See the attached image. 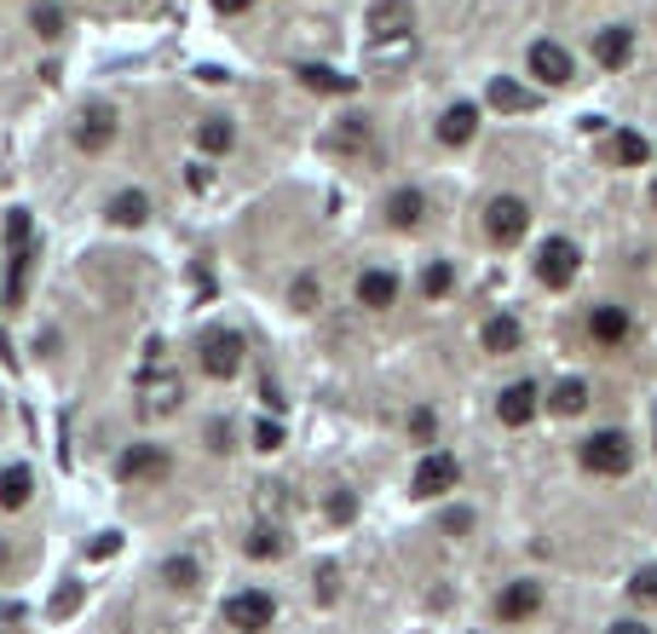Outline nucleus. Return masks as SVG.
Here are the masks:
<instances>
[{
  "label": "nucleus",
  "mask_w": 657,
  "mask_h": 634,
  "mask_svg": "<svg viewBox=\"0 0 657 634\" xmlns=\"http://www.w3.org/2000/svg\"><path fill=\"white\" fill-rule=\"evenodd\" d=\"M629 600H641V606H657V565H641L629 577Z\"/></svg>",
  "instance_id": "31"
},
{
  "label": "nucleus",
  "mask_w": 657,
  "mask_h": 634,
  "mask_svg": "<svg viewBox=\"0 0 657 634\" xmlns=\"http://www.w3.org/2000/svg\"><path fill=\"white\" fill-rule=\"evenodd\" d=\"M329 145H335V151H363V145H369V121H363V116H346Z\"/></svg>",
  "instance_id": "30"
},
{
  "label": "nucleus",
  "mask_w": 657,
  "mask_h": 634,
  "mask_svg": "<svg viewBox=\"0 0 657 634\" xmlns=\"http://www.w3.org/2000/svg\"><path fill=\"white\" fill-rule=\"evenodd\" d=\"M421 214H427V196L416 186H404V191L386 196V225H398V231H416Z\"/></svg>",
  "instance_id": "19"
},
{
  "label": "nucleus",
  "mask_w": 657,
  "mask_h": 634,
  "mask_svg": "<svg viewBox=\"0 0 657 634\" xmlns=\"http://www.w3.org/2000/svg\"><path fill=\"white\" fill-rule=\"evenodd\" d=\"M542 611V583H507L502 595H497V618L502 623H525V618H537Z\"/></svg>",
  "instance_id": "11"
},
{
  "label": "nucleus",
  "mask_w": 657,
  "mask_h": 634,
  "mask_svg": "<svg viewBox=\"0 0 657 634\" xmlns=\"http://www.w3.org/2000/svg\"><path fill=\"white\" fill-rule=\"evenodd\" d=\"M519 346H525V323L513 318V312H497V318H485V352L507 358V352H519Z\"/></svg>",
  "instance_id": "16"
},
{
  "label": "nucleus",
  "mask_w": 657,
  "mask_h": 634,
  "mask_svg": "<svg viewBox=\"0 0 657 634\" xmlns=\"http://www.w3.org/2000/svg\"><path fill=\"white\" fill-rule=\"evenodd\" d=\"M530 75H537L542 87H565V81L577 75V64H571V52L560 40H537V47H530Z\"/></svg>",
  "instance_id": "8"
},
{
  "label": "nucleus",
  "mask_w": 657,
  "mask_h": 634,
  "mask_svg": "<svg viewBox=\"0 0 657 634\" xmlns=\"http://www.w3.org/2000/svg\"><path fill=\"white\" fill-rule=\"evenodd\" d=\"M409 439H416V444H433V439H439V416H433V410H416V416H409Z\"/></svg>",
  "instance_id": "33"
},
{
  "label": "nucleus",
  "mask_w": 657,
  "mask_h": 634,
  "mask_svg": "<svg viewBox=\"0 0 657 634\" xmlns=\"http://www.w3.org/2000/svg\"><path fill=\"white\" fill-rule=\"evenodd\" d=\"M606 634H652V629H646V623H611Z\"/></svg>",
  "instance_id": "42"
},
{
  "label": "nucleus",
  "mask_w": 657,
  "mask_h": 634,
  "mask_svg": "<svg viewBox=\"0 0 657 634\" xmlns=\"http://www.w3.org/2000/svg\"><path fill=\"white\" fill-rule=\"evenodd\" d=\"M29 265H35V225H29L24 208H12V214H7V300H12V306L24 300Z\"/></svg>",
  "instance_id": "1"
},
{
  "label": "nucleus",
  "mask_w": 657,
  "mask_h": 634,
  "mask_svg": "<svg viewBox=\"0 0 657 634\" xmlns=\"http://www.w3.org/2000/svg\"><path fill=\"white\" fill-rule=\"evenodd\" d=\"M629 52H634V29H623V24L600 29V40H594V58H600L606 70H623V64H629Z\"/></svg>",
  "instance_id": "21"
},
{
  "label": "nucleus",
  "mask_w": 657,
  "mask_h": 634,
  "mask_svg": "<svg viewBox=\"0 0 657 634\" xmlns=\"http://www.w3.org/2000/svg\"><path fill=\"white\" fill-rule=\"evenodd\" d=\"M196 145L208 151V156H225V151L237 145V128H231V121H225V116H208V121H202V128H196Z\"/></svg>",
  "instance_id": "24"
},
{
  "label": "nucleus",
  "mask_w": 657,
  "mask_h": 634,
  "mask_svg": "<svg viewBox=\"0 0 657 634\" xmlns=\"http://www.w3.org/2000/svg\"><path fill=\"white\" fill-rule=\"evenodd\" d=\"M537 404H542L537 381H513L507 393L497 398V416H502V427H525L530 416H537Z\"/></svg>",
  "instance_id": "13"
},
{
  "label": "nucleus",
  "mask_w": 657,
  "mask_h": 634,
  "mask_svg": "<svg viewBox=\"0 0 657 634\" xmlns=\"http://www.w3.org/2000/svg\"><path fill=\"white\" fill-rule=\"evenodd\" d=\"M139 393H145V404H139L145 416H168V410H179L184 386H179V375H168V370H156V363H151V375H145Z\"/></svg>",
  "instance_id": "12"
},
{
  "label": "nucleus",
  "mask_w": 657,
  "mask_h": 634,
  "mask_svg": "<svg viewBox=\"0 0 657 634\" xmlns=\"http://www.w3.org/2000/svg\"><path fill=\"white\" fill-rule=\"evenodd\" d=\"M116 474L128 485H156V479L174 474V456L162 444H128V450H121V462H116Z\"/></svg>",
  "instance_id": "6"
},
{
  "label": "nucleus",
  "mask_w": 657,
  "mask_h": 634,
  "mask_svg": "<svg viewBox=\"0 0 657 634\" xmlns=\"http://www.w3.org/2000/svg\"><path fill=\"white\" fill-rule=\"evenodd\" d=\"M219 618H225V629H237V634H265L272 618H277V600L265 595V588H242V595H231L219 606Z\"/></svg>",
  "instance_id": "4"
},
{
  "label": "nucleus",
  "mask_w": 657,
  "mask_h": 634,
  "mask_svg": "<svg viewBox=\"0 0 657 634\" xmlns=\"http://www.w3.org/2000/svg\"><path fill=\"white\" fill-rule=\"evenodd\" d=\"M542 98L537 93H525L519 81H507V75H497L490 81V110H507V116H525V110H537Z\"/></svg>",
  "instance_id": "20"
},
{
  "label": "nucleus",
  "mask_w": 657,
  "mask_h": 634,
  "mask_svg": "<svg viewBox=\"0 0 657 634\" xmlns=\"http://www.w3.org/2000/svg\"><path fill=\"white\" fill-rule=\"evenodd\" d=\"M588 335H594V346L618 352V346L629 340V312H623V306H594V312H588Z\"/></svg>",
  "instance_id": "14"
},
{
  "label": "nucleus",
  "mask_w": 657,
  "mask_h": 634,
  "mask_svg": "<svg viewBox=\"0 0 657 634\" xmlns=\"http://www.w3.org/2000/svg\"><path fill=\"white\" fill-rule=\"evenodd\" d=\"M116 548H121V537H116V530H105V537H98V542H93V560H110V554H116Z\"/></svg>",
  "instance_id": "39"
},
{
  "label": "nucleus",
  "mask_w": 657,
  "mask_h": 634,
  "mask_svg": "<svg viewBox=\"0 0 657 634\" xmlns=\"http://www.w3.org/2000/svg\"><path fill=\"white\" fill-rule=\"evenodd\" d=\"M577 265H583V254H577V242H571V237H548L537 249V277L548 283V289H565V283L577 277Z\"/></svg>",
  "instance_id": "7"
},
{
  "label": "nucleus",
  "mask_w": 657,
  "mask_h": 634,
  "mask_svg": "<svg viewBox=\"0 0 657 634\" xmlns=\"http://www.w3.org/2000/svg\"><path fill=\"white\" fill-rule=\"evenodd\" d=\"M577 456H583L588 474H600V479H623V474H629V462H634V444H629V433H618V427H611V433L583 439Z\"/></svg>",
  "instance_id": "2"
},
{
  "label": "nucleus",
  "mask_w": 657,
  "mask_h": 634,
  "mask_svg": "<svg viewBox=\"0 0 657 634\" xmlns=\"http://www.w3.org/2000/svg\"><path fill=\"white\" fill-rule=\"evenodd\" d=\"M242 335L237 330H202V340H196V358H202V375H214V381H231L237 370H242Z\"/></svg>",
  "instance_id": "3"
},
{
  "label": "nucleus",
  "mask_w": 657,
  "mask_h": 634,
  "mask_svg": "<svg viewBox=\"0 0 657 634\" xmlns=\"http://www.w3.org/2000/svg\"><path fill=\"white\" fill-rule=\"evenodd\" d=\"M75 606H81V583H64V588L52 595V618H70Z\"/></svg>",
  "instance_id": "35"
},
{
  "label": "nucleus",
  "mask_w": 657,
  "mask_h": 634,
  "mask_svg": "<svg viewBox=\"0 0 657 634\" xmlns=\"http://www.w3.org/2000/svg\"><path fill=\"white\" fill-rule=\"evenodd\" d=\"M353 514H358V502L346 497V490H341V497H329V519H341V525H346V519H353Z\"/></svg>",
  "instance_id": "38"
},
{
  "label": "nucleus",
  "mask_w": 657,
  "mask_h": 634,
  "mask_svg": "<svg viewBox=\"0 0 657 634\" xmlns=\"http://www.w3.org/2000/svg\"><path fill=\"white\" fill-rule=\"evenodd\" d=\"M289 300L300 306V312H312V306H318V277H312V272H300V277H295V289H289Z\"/></svg>",
  "instance_id": "34"
},
{
  "label": "nucleus",
  "mask_w": 657,
  "mask_h": 634,
  "mask_svg": "<svg viewBox=\"0 0 657 634\" xmlns=\"http://www.w3.org/2000/svg\"><path fill=\"white\" fill-rule=\"evenodd\" d=\"M450 289H456V272H450V260H433V265L421 272V295H427V300H444Z\"/></svg>",
  "instance_id": "29"
},
{
  "label": "nucleus",
  "mask_w": 657,
  "mask_h": 634,
  "mask_svg": "<svg viewBox=\"0 0 657 634\" xmlns=\"http://www.w3.org/2000/svg\"><path fill=\"white\" fill-rule=\"evenodd\" d=\"M652 208H657V186H652Z\"/></svg>",
  "instance_id": "44"
},
{
  "label": "nucleus",
  "mask_w": 657,
  "mask_h": 634,
  "mask_svg": "<svg viewBox=\"0 0 657 634\" xmlns=\"http://www.w3.org/2000/svg\"><path fill=\"white\" fill-rule=\"evenodd\" d=\"M29 490H35L29 467H0V507H24Z\"/></svg>",
  "instance_id": "23"
},
{
  "label": "nucleus",
  "mask_w": 657,
  "mask_h": 634,
  "mask_svg": "<svg viewBox=\"0 0 657 634\" xmlns=\"http://www.w3.org/2000/svg\"><path fill=\"white\" fill-rule=\"evenodd\" d=\"M0 571H7V548H0Z\"/></svg>",
  "instance_id": "43"
},
{
  "label": "nucleus",
  "mask_w": 657,
  "mask_h": 634,
  "mask_svg": "<svg viewBox=\"0 0 657 634\" xmlns=\"http://www.w3.org/2000/svg\"><path fill=\"white\" fill-rule=\"evenodd\" d=\"M254 450H283V427L277 421H260L254 427Z\"/></svg>",
  "instance_id": "37"
},
{
  "label": "nucleus",
  "mask_w": 657,
  "mask_h": 634,
  "mask_svg": "<svg viewBox=\"0 0 657 634\" xmlns=\"http://www.w3.org/2000/svg\"><path fill=\"white\" fill-rule=\"evenodd\" d=\"M35 29L40 35H64V12H58V7H35Z\"/></svg>",
  "instance_id": "36"
},
{
  "label": "nucleus",
  "mask_w": 657,
  "mask_h": 634,
  "mask_svg": "<svg viewBox=\"0 0 657 634\" xmlns=\"http://www.w3.org/2000/svg\"><path fill=\"white\" fill-rule=\"evenodd\" d=\"M393 300H398V277H393V272H381V265H375V272L358 277V306H369V312H386Z\"/></svg>",
  "instance_id": "18"
},
{
  "label": "nucleus",
  "mask_w": 657,
  "mask_h": 634,
  "mask_svg": "<svg viewBox=\"0 0 657 634\" xmlns=\"http://www.w3.org/2000/svg\"><path fill=\"white\" fill-rule=\"evenodd\" d=\"M548 410L553 416H583L588 410V386L583 381H560V386H553V398H548Z\"/></svg>",
  "instance_id": "26"
},
{
  "label": "nucleus",
  "mask_w": 657,
  "mask_h": 634,
  "mask_svg": "<svg viewBox=\"0 0 657 634\" xmlns=\"http://www.w3.org/2000/svg\"><path fill=\"white\" fill-rule=\"evenodd\" d=\"M110 219H116V225H145V219H151V196H145V191H121V196L110 202Z\"/></svg>",
  "instance_id": "27"
},
{
  "label": "nucleus",
  "mask_w": 657,
  "mask_h": 634,
  "mask_svg": "<svg viewBox=\"0 0 657 634\" xmlns=\"http://www.w3.org/2000/svg\"><path fill=\"white\" fill-rule=\"evenodd\" d=\"M162 577H168V588H196L202 571H196V560H168V565H162Z\"/></svg>",
  "instance_id": "32"
},
{
  "label": "nucleus",
  "mask_w": 657,
  "mask_h": 634,
  "mask_svg": "<svg viewBox=\"0 0 657 634\" xmlns=\"http://www.w3.org/2000/svg\"><path fill=\"white\" fill-rule=\"evenodd\" d=\"M474 133H479V105H450V110L439 116V145L462 151Z\"/></svg>",
  "instance_id": "15"
},
{
  "label": "nucleus",
  "mask_w": 657,
  "mask_h": 634,
  "mask_svg": "<svg viewBox=\"0 0 657 634\" xmlns=\"http://www.w3.org/2000/svg\"><path fill=\"white\" fill-rule=\"evenodd\" d=\"M652 156V145H646V139L641 133H611V162H618V168H641V162Z\"/></svg>",
  "instance_id": "25"
},
{
  "label": "nucleus",
  "mask_w": 657,
  "mask_h": 634,
  "mask_svg": "<svg viewBox=\"0 0 657 634\" xmlns=\"http://www.w3.org/2000/svg\"><path fill=\"white\" fill-rule=\"evenodd\" d=\"M456 479H462V462L433 450V456H421V467H416V497H444V490H456Z\"/></svg>",
  "instance_id": "10"
},
{
  "label": "nucleus",
  "mask_w": 657,
  "mask_h": 634,
  "mask_svg": "<svg viewBox=\"0 0 657 634\" xmlns=\"http://www.w3.org/2000/svg\"><path fill=\"white\" fill-rule=\"evenodd\" d=\"M110 139H116V110L110 105H87V110H81V121H75V145L81 151L98 156V151H110Z\"/></svg>",
  "instance_id": "9"
},
{
  "label": "nucleus",
  "mask_w": 657,
  "mask_h": 634,
  "mask_svg": "<svg viewBox=\"0 0 657 634\" xmlns=\"http://www.w3.org/2000/svg\"><path fill=\"white\" fill-rule=\"evenodd\" d=\"M254 0H214V12H225V17H237V12H249Z\"/></svg>",
  "instance_id": "41"
},
{
  "label": "nucleus",
  "mask_w": 657,
  "mask_h": 634,
  "mask_svg": "<svg viewBox=\"0 0 657 634\" xmlns=\"http://www.w3.org/2000/svg\"><path fill=\"white\" fill-rule=\"evenodd\" d=\"M242 548H249V560H277L289 542H283V530H277V525H254V530H249V542H242Z\"/></svg>",
  "instance_id": "28"
},
{
  "label": "nucleus",
  "mask_w": 657,
  "mask_h": 634,
  "mask_svg": "<svg viewBox=\"0 0 657 634\" xmlns=\"http://www.w3.org/2000/svg\"><path fill=\"white\" fill-rule=\"evenodd\" d=\"M467 525H474V519H467V514H462V507H456V514H444V530H450V537H462V530H467Z\"/></svg>",
  "instance_id": "40"
},
{
  "label": "nucleus",
  "mask_w": 657,
  "mask_h": 634,
  "mask_svg": "<svg viewBox=\"0 0 657 634\" xmlns=\"http://www.w3.org/2000/svg\"><path fill=\"white\" fill-rule=\"evenodd\" d=\"M295 75H300L312 93H358V81H353V75H341V70H329V64H300Z\"/></svg>",
  "instance_id": "22"
},
{
  "label": "nucleus",
  "mask_w": 657,
  "mask_h": 634,
  "mask_svg": "<svg viewBox=\"0 0 657 634\" xmlns=\"http://www.w3.org/2000/svg\"><path fill=\"white\" fill-rule=\"evenodd\" d=\"M525 231H530L525 196H490V208H485V237L497 242V249H513V242H525Z\"/></svg>",
  "instance_id": "5"
},
{
  "label": "nucleus",
  "mask_w": 657,
  "mask_h": 634,
  "mask_svg": "<svg viewBox=\"0 0 657 634\" xmlns=\"http://www.w3.org/2000/svg\"><path fill=\"white\" fill-rule=\"evenodd\" d=\"M369 29H375V47H386V40H409V0H381L375 17H369Z\"/></svg>",
  "instance_id": "17"
}]
</instances>
